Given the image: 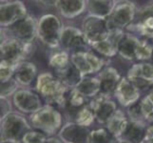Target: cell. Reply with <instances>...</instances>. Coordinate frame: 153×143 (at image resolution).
<instances>
[{
	"label": "cell",
	"mask_w": 153,
	"mask_h": 143,
	"mask_svg": "<svg viewBox=\"0 0 153 143\" xmlns=\"http://www.w3.org/2000/svg\"><path fill=\"white\" fill-rule=\"evenodd\" d=\"M142 143H153V139H146Z\"/></svg>",
	"instance_id": "40"
},
{
	"label": "cell",
	"mask_w": 153,
	"mask_h": 143,
	"mask_svg": "<svg viewBox=\"0 0 153 143\" xmlns=\"http://www.w3.org/2000/svg\"><path fill=\"white\" fill-rule=\"evenodd\" d=\"M118 1L115 0H89L87 1L88 14L105 19L112 13Z\"/></svg>",
	"instance_id": "25"
},
{
	"label": "cell",
	"mask_w": 153,
	"mask_h": 143,
	"mask_svg": "<svg viewBox=\"0 0 153 143\" xmlns=\"http://www.w3.org/2000/svg\"><path fill=\"white\" fill-rule=\"evenodd\" d=\"M94 121H95V116H94L93 111L91 108V105H89L88 102V104H87L86 106H84V107L77 111L70 122H75L79 125L85 126L88 128V127H91L94 123Z\"/></svg>",
	"instance_id": "29"
},
{
	"label": "cell",
	"mask_w": 153,
	"mask_h": 143,
	"mask_svg": "<svg viewBox=\"0 0 153 143\" xmlns=\"http://www.w3.org/2000/svg\"><path fill=\"white\" fill-rule=\"evenodd\" d=\"M136 60L139 62H146L150 58H153V45L149 39L140 38L136 49Z\"/></svg>",
	"instance_id": "32"
},
{
	"label": "cell",
	"mask_w": 153,
	"mask_h": 143,
	"mask_svg": "<svg viewBox=\"0 0 153 143\" xmlns=\"http://www.w3.org/2000/svg\"><path fill=\"white\" fill-rule=\"evenodd\" d=\"M140 105L147 124H153V87L140 100Z\"/></svg>",
	"instance_id": "33"
},
{
	"label": "cell",
	"mask_w": 153,
	"mask_h": 143,
	"mask_svg": "<svg viewBox=\"0 0 153 143\" xmlns=\"http://www.w3.org/2000/svg\"><path fill=\"white\" fill-rule=\"evenodd\" d=\"M125 33V31H110L107 37L92 44L91 48L103 57H114L118 55L119 43L121 39L123 38Z\"/></svg>",
	"instance_id": "17"
},
{
	"label": "cell",
	"mask_w": 153,
	"mask_h": 143,
	"mask_svg": "<svg viewBox=\"0 0 153 143\" xmlns=\"http://www.w3.org/2000/svg\"><path fill=\"white\" fill-rule=\"evenodd\" d=\"M118 143H130V142H128V141L123 140V139H119L118 140Z\"/></svg>",
	"instance_id": "42"
},
{
	"label": "cell",
	"mask_w": 153,
	"mask_h": 143,
	"mask_svg": "<svg viewBox=\"0 0 153 143\" xmlns=\"http://www.w3.org/2000/svg\"><path fill=\"white\" fill-rule=\"evenodd\" d=\"M21 63V62H20ZM20 63H13L6 60L0 61V79L1 83L7 82L14 76L16 69Z\"/></svg>",
	"instance_id": "34"
},
{
	"label": "cell",
	"mask_w": 153,
	"mask_h": 143,
	"mask_svg": "<svg viewBox=\"0 0 153 143\" xmlns=\"http://www.w3.org/2000/svg\"><path fill=\"white\" fill-rule=\"evenodd\" d=\"M128 123L129 119L126 113L124 112L123 110L118 109L108 121V123L105 124V128L114 137L120 139L125 133Z\"/></svg>",
	"instance_id": "24"
},
{
	"label": "cell",
	"mask_w": 153,
	"mask_h": 143,
	"mask_svg": "<svg viewBox=\"0 0 153 143\" xmlns=\"http://www.w3.org/2000/svg\"><path fill=\"white\" fill-rule=\"evenodd\" d=\"M140 38L131 33H125L118 48V55L126 61L136 60V49Z\"/></svg>",
	"instance_id": "23"
},
{
	"label": "cell",
	"mask_w": 153,
	"mask_h": 143,
	"mask_svg": "<svg viewBox=\"0 0 153 143\" xmlns=\"http://www.w3.org/2000/svg\"><path fill=\"white\" fill-rule=\"evenodd\" d=\"M1 143H22L21 141H18V142H15V141H2Z\"/></svg>",
	"instance_id": "41"
},
{
	"label": "cell",
	"mask_w": 153,
	"mask_h": 143,
	"mask_svg": "<svg viewBox=\"0 0 153 143\" xmlns=\"http://www.w3.org/2000/svg\"><path fill=\"white\" fill-rule=\"evenodd\" d=\"M29 122L33 130L41 132L48 137L55 136L63 127V115L57 108L44 105L37 112L29 115Z\"/></svg>",
	"instance_id": "2"
},
{
	"label": "cell",
	"mask_w": 153,
	"mask_h": 143,
	"mask_svg": "<svg viewBox=\"0 0 153 143\" xmlns=\"http://www.w3.org/2000/svg\"><path fill=\"white\" fill-rule=\"evenodd\" d=\"M126 78L140 91L149 92L153 87V64L149 62H139L131 66Z\"/></svg>",
	"instance_id": "11"
},
{
	"label": "cell",
	"mask_w": 153,
	"mask_h": 143,
	"mask_svg": "<svg viewBox=\"0 0 153 143\" xmlns=\"http://www.w3.org/2000/svg\"><path fill=\"white\" fill-rule=\"evenodd\" d=\"M38 20L33 14H28L16 24L6 29H1V39L15 38L25 44L33 43L35 37H37Z\"/></svg>",
	"instance_id": "5"
},
{
	"label": "cell",
	"mask_w": 153,
	"mask_h": 143,
	"mask_svg": "<svg viewBox=\"0 0 153 143\" xmlns=\"http://www.w3.org/2000/svg\"><path fill=\"white\" fill-rule=\"evenodd\" d=\"M117 102L124 108H128L139 102L141 98V91L126 76H123L114 94Z\"/></svg>",
	"instance_id": "16"
},
{
	"label": "cell",
	"mask_w": 153,
	"mask_h": 143,
	"mask_svg": "<svg viewBox=\"0 0 153 143\" xmlns=\"http://www.w3.org/2000/svg\"><path fill=\"white\" fill-rule=\"evenodd\" d=\"M91 130L75 122H67L63 125L58 136L64 143H88Z\"/></svg>",
	"instance_id": "18"
},
{
	"label": "cell",
	"mask_w": 153,
	"mask_h": 143,
	"mask_svg": "<svg viewBox=\"0 0 153 143\" xmlns=\"http://www.w3.org/2000/svg\"><path fill=\"white\" fill-rule=\"evenodd\" d=\"M54 75L58 79H60L68 89L76 88V86L79 84V82L81 81V79L83 77L81 76V73H79V71L76 69V67L71 63V61L70 64L67 65L63 69L54 71Z\"/></svg>",
	"instance_id": "26"
},
{
	"label": "cell",
	"mask_w": 153,
	"mask_h": 143,
	"mask_svg": "<svg viewBox=\"0 0 153 143\" xmlns=\"http://www.w3.org/2000/svg\"><path fill=\"white\" fill-rule=\"evenodd\" d=\"M35 51L33 43L25 44L15 38L1 39L0 44V57L1 60H6L13 63H20L27 60Z\"/></svg>",
	"instance_id": "7"
},
{
	"label": "cell",
	"mask_w": 153,
	"mask_h": 143,
	"mask_svg": "<svg viewBox=\"0 0 153 143\" xmlns=\"http://www.w3.org/2000/svg\"><path fill=\"white\" fill-rule=\"evenodd\" d=\"M45 143H64V142L59 139V136H50L46 139Z\"/></svg>",
	"instance_id": "39"
},
{
	"label": "cell",
	"mask_w": 153,
	"mask_h": 143,
	"mask_svg": "<svg viewBox=\"0 0 153 143\" xmlns=\"http://www.w3.org/2000/svg\"><path fill=\"white\" fill-rule=\"evenodd\" d=\"M118 140L119 139L110 134L105 127H102L91 131L88 143H118Z\"/></svg>",
	"instance_id": "30"
},
{
	"label": "cell",
	"mask_w": 153,
	"mask_h": 143,
	"mask_svg": "<svg viewBox=\"0 0 153 143\" xmlns=\"http://www.w3.org/2000/svg\"><path fill=\"white\" fill-rule=\"evenodd\" d=\"M37 76L36 65L33 62L25 60L18 65L13 77L16 79L21 88H25L30 87L35 80V78H37Z\"/></svg>",
	"instance_id": "22"
},
{
	"label": "cell",
	"mask_w": 153,
	"mask_h": 143,
	"mask_svg": "<svg viewBox=\"0 0 153 143\" xmlns=\"http://www.w3.org/2000/svg\"><path fill=\"white\" fill-rule=\"evenodd\" d=\"M63 28L64 26L58 15L54 13L43 14L38 19L37 37L50 49L58 50Z\"/></svg>",
	"instance_id": "3"
},
{
	"label": "cell",
	"mask_w": 153,
	"mask_h": 143,
	"mask_svg": "<svg viewBox=\"0 0 153 143\" xmlns=\"http://www.w3.org/2000/svg\"><path fill=\"white\" fill-rule=\"evenodd\" d=\"M71 63V55L65 50H55L49 58V65L54 71L60 70Z\"/></svg>",
	"instance_id": "31"
},
{
	"label": "cell",
	"mask_w": 153,
	"mask_h": 143,
	"mask_svg": "<svg viewBox=\"0 0 153 143\" xmlns=\"http://www.w3.org/2000/svg\"><path fill=\"white\" fill-rule=\"evenodd\" d=\"M147 125L149 124L146 122L129 121L125 133L120 139L126 140L130 143H142L146 139Z\"/></svg>",
	"instance_id": "27"
},
{
	"label": "cell",
	"mask_w": 153,
	"mask_h": 143,
	"mask_svg": "<svg viewBox=\"0 0 153 143\" xmlns=\"http://www.w3.org/2000/svg\"><path fill=\"white\" fill-rule=\"evenodd\" d=\"M13 104L20 113L29 115L37 112L45 105L37 92L27 88H20L13 94Z\"/></svg>",
	"instance_id": "9"
},
{
	"label": "cell",
	"mask_w": 153,
	"mask_h": 143,
	"mask_svg": "<svg viewBox=\"0 0 153 143\" xmlns=\"http://www.w3.org/2000/svg\"><path fill=\"white\" fill-rule=\"evenodd\" d=\"M55 8L63 18L73 19L87 10L85 0H60L56 1Z\"/></svg>",
	"instance_id": "21"
},
{
	"label": "cell",
	"mask_w": 153,
	"mask_h": 143,
	"mask_svg": "<svg viewBox=\"0 0 153 143\" xmlns=\"http://www.w3.org/2000/svg\"><path fill=\"white\" fill-rule=\"evenodd\" d=\"M71 61L83 77L99 73L107 66L104 58L95 55L91 49L72 52L71 54Z\"/></svg>",
	"instance_id": "8"
},
{
	"label": "cell",
	"mask_w": 153,
	"mask_h": 143,
	"mask_svg": "<svg viewBox=\"0 0 153 143\" xmlns=\"http://www.w3.org/2000/svg\"><path fill=\"white\" fill-rule=\"evenodd\" d=\"M141 8L136 13V22L128 26L126 30L131 34L136 33L146 39L153 40V3Z\"/></svg>",
	"instance_id": "14"
},
{
	"label": "cell",
	"mask_w": 153,
	"mask_h": 143,
	"mask_svg": "<svg viewBox=\"0 0 153 143\" xmlns=\"http://www.w3.org/2000/svg\"><path fill=\"white\" fill-rule=\"evenodd\" d=\"M137 9L131 1H118L112 13L105 18L109 31H125L134 22Z\"/></svg>",
	"instance_id": "6"
},
{
	"label": "cell",
	"mask_w": 153,
	"mask_h": 143,
	"mask_svg": "<svg viewBox=\"0 0 153 143\" xmlns=\"http://www.w3.org/2000/svg\"><path fill=\"white\" fill-rule=\"evenodd\" d=\"M33 130L29 120L25 116L16 112H13L1 119L0 124V139L2 141H15L22 140L26 133Z\"/></svg>",
	"instance_id": "4"
},
{
	"label": "cell",
	"mask_w": 153,
	"mask_h": 143,
	"mask_svg": "<svg viewBox=\"0 0 153 143\" xmlns=\"http://www.w3.org/2000/svg\"><path fill=\"white\" fill-rule=\"evenodd\" d=\"M86 98H94L101 93V84L98 76H84L75 88Z\"/></svg>",
	"instance_id": "28"
},
{
	"label": "cell",
	"mask_w": 153,
	"mask_h": 143,
	"mask_svg": "<svg viewBox=\"0 0 153 143\" xmlns=\"http://www.w3.org/2000/svg\"><path fill=\"white\" fill-rule=\"evenodd\" d=\"M21 88L19 83L16 81V79L13 77L9 81L1 83V92H0V97H7L10 98L13 97V94L16 93Z\"/></svg>",
	"instance_id": "35"
},
{
	"label": "cell",
	"mask_w": 153,
	"mask_h": 143,
	"mask_svg": "<svg viewBox=\"0 0 153 143\" xmlns=\"http://www.w3.org/2000/svg\"><path fill=\"white\" fill-rule=\"evenodd\" d=\"M60 47L68 52L89 50V45L85 38L82 29L74 26H64L60 37Z\"/></svg>",
	"instance_id": "13"
},
{
	"label": "cell",
	"mask_w": 153,
	"mask_h": 143,
	"mask_svg": "<svg viewBox=\"0 0 153 143\" xmlns=\"http://www.w3.org/2000/svg\"><path fill=\"white\" fill-rule=\"evenodd\" d=\"M91 108L93 111L95 120L99 124L105 125L110 118L118 110L117 103L110 97L99 94L96 97L89 101Z\"/></svg>",
	"instance_id": "15"
},
{
	"label": "cell",
	"mask_w": 153,
	"mask_h": 143,
	"mask_svg": "<svg viewBox=\"0 0 153 143\" xmlns=\"http://www.w3.org/2000/svg\"><path fill=\"white\" fill-rule=\"evenodd\" d=\"M126 115L128 116L129 121H135V122H146V121L145 119V116L143 114V111H142L140 101L135 103L134 105L130 106L128 108L126 111Z\"/></svg>",
	"instance_id": "36"
},
{
	"label": "cell",
	"mask_w": 153,
	"mask_h": 143,
	"mask_svg": "<svg viewBox=\"0 0 153 143\" xmlns=\"http://www.w3.org/2000/svg\"><path fill=\"white\" fill-rule=\"evenodd\" d=\"M48 136L37 130H30L22 137V143H45Z\"/></svg>",
	"instance_id": "37"
},
{
	"label": "cell",
	"mask_w": 153,
	"mask_h": 143,
	"mask_svg": "<svg viewBox=\"0 0 153 143\" xmlns=\"http://www.w3.org/2000/svg\"><path fill=\"white\" fill-rule=\"evenodd\" d=\"M35 90L45 102V105L62 109L70 89L58 79L54 73L44 72L36 78Z\"/></svg>",
	"instance_id": "1"
},
{
	"label": "cell",
	"mask_w": 153,
	"mask_h": 143,
	"mask_svg": "<svg viewBox=\"0 0 153 143\" xmlns=\"http://www.w3.org/2000/svg\"><path fill=\"white\" fill-rule=\"evenodd\" d=\"M100 84H101V93L104 95L112 97L116 89L123 76H121L119 71L113 66L107 65L97 75Z\"/></svg>",
	"instance_id": "19"
},
{
	"label": "cell",
	"mask_w": 153,
	"mask_h": 143,
	"mask_svg": "<svg viewBox=\"0 0 153 143\" xmlns=\"http://www.w3.org/2000/svg\"><path fill=\"white\" fill-rule=\"evenodd\" d=\"M27 7L22 1H1L0 26L1 29L12 27L28 16Z\"/></svg>",
	"instance_id": "12"
},
{
	"label": "cell",
	"mask_w": 153,
	"mask_h": 143,
	"mask_svg": "<svg viewBox=\"0 0 153 143\" xmlns=\"http://www.w3.org/2000/svg\"><path fill=\"white\" fill-rule=\"evenodd\" d=\"M82 31L88 44L91 47L96 42L105 39L110 31L108 28L105 18L88 14L82 22Z\"/></svg>",
	"instance_id": "10"
},
{
	"label": "cell",
	"mask_w": 153,
	"mask_h": 143,
	"mask_svg": "<svg viewBox=\"0 0 153 143\" xmlns=\"http://www.w3.org/2000/svg\"><path fill=\"white\" fill-rule=\"evenodd\" d=\"M0 107H1V112H0V118L3 119L7 115L13 113V104L10 98L7 97H0Z\"/></svg>",
	"instance_id": "38"
},
{
	"label": "cell",
	"mask_w": 153,
	"mask_h": 143,
	"mask_svg": "<svg viewBox=\"0 0 153 143\" xmlns=\"http://www.w3.org/2000/svg\"><path fill=\"white\" fill-rule=\"evenodd\" d=\"M89 102V101H88ZM88 98H86L82 94L79 93L75 88L70 89L67 94L65 104L63 106V112H64V115L68 119V122L71 121L73 115L79 109H81L84 106L88 104Z\"/></svg>",
	"instance_id": "20"
}]
</instances>
